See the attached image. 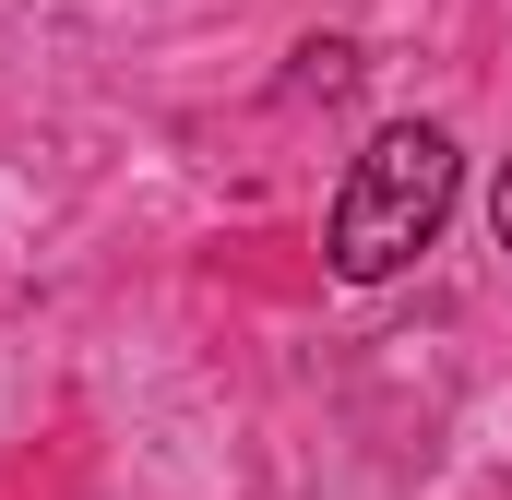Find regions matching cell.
<instances>
[{
    "mask_svg": "<svg viewBox=\"0 0 512 500\" xmlns=\"http://www.w3.org/2000/svg\"><path fill=\"white\" fill-rule=\"evenodd\" d=\"M453 191H465V155H453V131L429 120H393L358 143V167H346V191H334V274L346 286H382V274H405L417 250L453 227Z\"/></svg>",
    "mask_w": 512,
    "mask_h": 500,
    "instance_id": "cell-1",
    "label": "cell"
},
{
    "mask_svg": "<svg viewBox=\"0 0 512 500\" xmlns=\"http://www.w3.org/2000/svg\"><path fill=\"white\" fill-rule=\"evenodd\" d=\"M489 227H501V250H512V167H501V191H489Z\"/></svg>",
    "mask_w": 512,
    "mask_h": 500,
    "instance_id": "cell-2",
    "label": "cell"
}]
</instances>
